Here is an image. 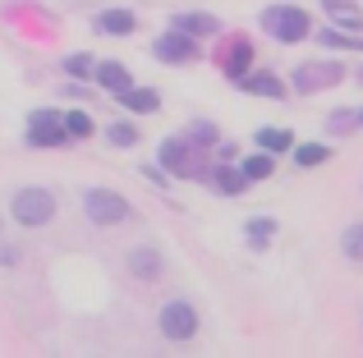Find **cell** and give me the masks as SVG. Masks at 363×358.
Masks as SVG:
<instances>
[{"label": "cell", "instance_id": "cell-2", "mask_svg": "<svg viewBox=\"0 0 363 358\" xmlns=\"http://www.w3.org/2000/svg\"><path fill=\"white\" fill-rule=\"evenodd\" d=\"M14 216L23 225H46L55 216V197L46 188H18L14 193Z\"/></svg>", "mask_w": 363, "mask_h": 358}, {"label": "cell", "instance_id": "cell-3", "mask_svg": "<svg viewBox=\"0 0 363 358\" xmlns=\"http://www.w3.org/2000/svg\"><path fill=\"white\" fill-rule=\"evenodd\" d=\"M28 143H33V147L69 143V134H65V115H55V110H37V115L28 120Z\"/></svg>", "mask_w": 363, "mask_h": 358}, {"label": "cell", "instance_id": "cell-26", "mask_svg": "<svg viewBox=\"0 0 363 358\" xmlns=\"http://www.w3.org/2000/svg\"><path fill=\"white\" fill-rule=\"evenodd\" d=\"M345 253L354 262H363V225H350V230H345Z\"/></svg>", "mask_w": 363, "mask_h": 358}, {"label": "cell", "instance_id": "cell-25", "mask_svg": "<svg viewBox=\"0 0 363 358\" xmlns=\"http://www.w3.org/2000/svg\"><path fill=\"white\" fill-rule=\"evenodd\" d=\"M294 161H299V166H322V161H327V147H322V143H308V147H299V152H294Z\"/></svg>", "mask_w": 363, "mask_h": 358}, {"label": "cell", "instance_id": "cell-12", "mask_svg": "<svg viewBox=\"0 0 363 358\" xmlns=\"http://www.w3.org/2000/svg\"><path fill=\"white\" fill-rule=\"evenodd\" d=\"M322 9H327L340 28H363V9L354 5V0H322Z\"/></svg>", "mask_w": 363, "mask_h": 358}, {"label": "cell", "instance_id": "cell-13", "mask_svg": "<svg viewBox=\"0 0 363 358\" xmlns=\"http://www.w3.org/2000/svg\"><path fill=\"white\" fill-rule=\"evenodd\" d=\"M244 92H257V97H285V83L276 74H244Z\"/></svg>", "mask_w": 363, "mask_h": 358}, {"label": "cell", "instance_id": "cell-23", "mask_svg": "<svg viewBox=\"0 0 363 358\" xmlns=\"http://www.w3.org/2000/svg\"><path fill=\"white\" fill-rule=\"evenodd\" d=\"M216 188H221V193H240V188H244V171H230V166L216 171Z\"/></svg>", "mask_w": 363, "mask_h": 358}, {"label": "cell", "instance_id": "cell-22", "mask_svg": "<svg viewBox=\"0 0 363 358\" xmlns=\"http://www.w3.org/2000/svg\"><path fill=\"white\" fill-rule=\"evenodd\" d=\"M65 134H69V138H88L92 134V120L83 115V110H69V115H65Z\"/></svg>", "mask_w": 363, "mask_h": 358}, {"label": "cell", "instance_id": "cell-5", "mask_svg": "<svg viewBox=\"0 0 363 358\" xmlns=\"http://www.w3.org/2000/svg\"><path fill=\"white\" fill-rule=\"evenodd\" d=\"M88 216L97 225H120L124 216H129V202H124L120 193H111V188H92L88 193Z\"/></svg>", "mask_w": 363, "mask_h": 358}, {"label": "cell", "instance_id": "cell-11", "mask_svg": "<svg viewBox=\"0 0 363 358\" xmlns=\"http://www.w3.org/2000/svg\"><path fill=\"white\" fill-rule=\"evenodd\" d=\"M116 97H120V101H124L129 110H143V115H152V110L161 106V97H157L152 88H133V83H129L124 92H116Z\"/></svg>", "mask_w": 363, "mask_h": 358}, {"label": "cell", "instance_id": "cell-10", "mask_svg": "<svg viewBox=\"0 0 363 358\" xmlns=\"http://www.w3.org/2000/svg\"><path fill=\"white\" fill-rule=\"evenodd\" d=\"M92 74H97V83H101L106 92H124V88L133 83V79H129V69H124L120 60H106V64H97Z\"/></svg>", "mask_w": 363, "mask_h": 358}, {"label": "cell", "instance_id": "cell-8", "mask_svg": "<svg viewBox=\"0 0 363 358\" xmlns=\"http://www.w3.org/2000/svg\"><path fill=\"white\" fill-rule=\"evenodd\" d=\"M129 276H138V280H157V276H161V253H157V248H147V243H138V248L129 253Z\"/></svg>", "mask_w": 363, "mask_h": 358}, {"label": "cell", "instance_id": "cell-9", "mask_svg": "<svg viewBox=\"0 0 363 358\" xmlns=\"http://www.w3.org/2000/svg\"><path fill=\"white\" fill-rule=\"evenodd\" d=\"M161 166H166V175H194V166H189V143L166 138V143H161Z\"/></svg>", "mask_w": 363, "mask_h": 358}, {"label": "cell", "instance_id": "cell-16", "mask_svg": "<svg viewBox=\"0 0 363 358\" xmlns=\"http://www.w3.org/2000/svg\"><path fill=\"white\" fill-rule=\"evenodd\" d=\"M318 42L327 46V51H363V37H345V33H336V28L318 33Z\"/></svg>", "mask_w": 363, "mask_h": 358}, {"label": "cell", "instance_id": "cell-14", "mask_svg": "<svg viewBox=\"0 0 363 358\" xmlns=\"http://www.w3.org/2000/svg\"><path fill=\"white\" fill-rule=\"evenodd\" d=\"M97 33H116V37L133 33V14L129 9H106V14L97 18Z\"/></svg>", "mask_w": 363, "mask_h": 358}, {"label": "cell", "instance_id": "cell-19", "mask_svg": "<svg viewBox=\"0 0 363 358\" xmlns=\"http://www.w3.org/2000/svg\"><path fill=\"white\" fill-rule=\"evenodd\" d=\"M248 60H253L248 42H235V51H230V60H225V69H230L235 79H244V74H248Z\"/></svg>", "mask_w": 363, "mask_h": 358}, {"label": "cell", "instance_id": "cell-6", "mask_svg": "<svg viewBox=\"0 0 363 358\" xmlns=\"http://www.w3.org/2000/svg\"><path fill=\"white\" fill-rule=\"evenodd\" d=\"M161 331H166L170 340H189V335L198 331V313L189 304H179V299H170V304L161 308Z\"/></svg>", "mask_w": 363, "mask_h": 358}, {"label": "cell", "instance_id": "cell-15", "mask_svg": "<svg viewBox=\"0 0 363 358\" xmlns=\"http://www.w3.org/2000/svg\"><path fill=\"white\" fill-rule=\"evenodd\" d=\"M175 28H179V33H189V37H207V33H216V18L212 14H179Z\"/></svg>", "mask_w": 363, "mask_h": 358}, {"label": "cell", "instance_id": "cell-21", "mask_svg": "<svg viewBox=\"0 0 363 358\" xmlns=\"http://www.w3.org/2000/svg\"><path fill=\"white\" fill-rule=\"evenodd\" d=\"M106 138H111L116 147H133V143H138V129L120 120V125H106Z\"/></svg>", "mask_w": 363, "mask_h": 358}, {"label": "cell", "instance_id": "cell-24", "mask_svg": "<svg viewBox=\"0 0 363 358\" xmlns=\"http://www.w3.org/2000/svg\"><path fill=\"white\" fill-rule=\"evenodd\" d=\"M350 125H363V110H336L331 115V134H350Z\"/></svg>", "mask_w": 363, "mask_h": 358}, {"label": "cell", "instance_id": "cell-28", "mask_svg": "<svg viewBox=\"0 0 363 358\" xmlns=\"http://www.w3.org/2000/svg\"><path fill=\"white\" fill-rule=\"evenodd\" d=\"M194 143L212 147V143H216V129H212V125H194Z\"/></svg>", "mask_w": 363, "mask_h": 358}, {"label": "cell", "instance_id": "cell-29", "mask_svg": "<svg viewBox=\"0 0 363 358\" xmlns=\"http://www.w3.org/2000/svg\"><path fill=\"white\" fill-rule=\"evenodd\" d=\"M359 79H363V69H359Z\"/></svg>", "mask_w": 363, "mask_h": 358}, {"label": "cell", "instance_id": "cell-4", "mask_svg": "<svg viewBox=\"0 0 363 358\" xmlns=\"http://www.w3.org/2000/svg\"><path fill=\"white\" fill-rule=\"evenodd\" d=\"M340 64L336 60H313V64H299L294 69V88L299 92H322V88H331V83H340Z\"/></svg>", "mask_w": 363, "mask_h": 358}, {"label": "cell", "instance_id": "cell-18", "mask_svg": "<svg viewBox=\"0 0 363 358\" xmlns=\"http://www.w3.org/2000/svg\"><path fill=\"white\" fill-rule=\"evenodd\" d=\"M257 143H262L267 152H290V147H294V138L285 134V129H262V134H257Z\"/></svg>", "mask_w": 363, "mask_h": 358}, {"label": "cell", "instance_id": "cell-7", "mask_svg": "<svg viewBox=\"0 0 363 358\" xmlns=\"http://www.w3.org/2000/svg\"><path fill=\"white\" fill-rule=\"evenodd\" d=\"M198 55V46H194V37L189 33H166V37H157V60H166V64H184V60H194Z\"/></svg>", "mask_w": 363, "mask_h": 358}, {"label": "cell", "instance_id": "cell-1", "mask_svg": "<svg viewBox=\"0 0 363 358\" xmlns=\"http://www.w3.org/2000/svg\"><path fill=\"white\" fill-rule=\"evenodd\" d=\"M262 28L276 42H303V37H308V14H303L299 5H272L262 14Z\"/></svg>", "mask_w": 363, "mask_h": 358}, {"label": "cell", "instance_id": "cell-20", "mask_svg": "<svg viewBox=\"0 0 363 358\" xmlns=\"http://www.w3.org/2000/svg\"><path fill=\"white\" fill-rule=\"evenodd\" d=\"M240 171H244V179H267V175H272V156H267V152H257V156H248Z\"/></svg>", "mask_w": 363, "mask_h": 358}, {"label": "cell", "instance_id": "cell-17", "mask_svg": "<svg viewBox=\"0 0 363 358\" xmlns=\"http://www.w3.org/2000/svg\"><path fill=\"white\" fill-rule=\"evenodd\" d=\"M244 234H248V243H253V248H267V243H272V234H276V221L257 216V221H248V225H244Z\"/></svg>", "mask_w": 363, "mask_h": 358}, {"label": "cell", "instance_id": "cell-27", "mask_svg": "<svg viewBox=\"0 0 363 358\" xmlns=\"http://www.w3.org/2000/svg\"><path fill=\"white\" fill-rule=\"evenodd\" d=\"M65 69H69L74 79H88V74H92V60H88V55H69V60H65Z\"/></svg>", "mask_w": 363, "mask_h": 358}]
</instances>
